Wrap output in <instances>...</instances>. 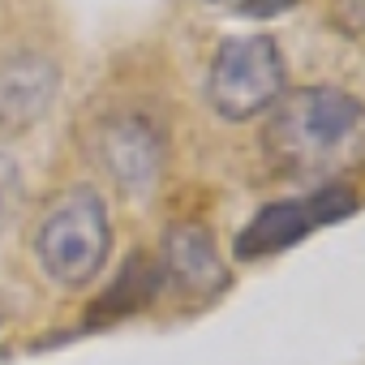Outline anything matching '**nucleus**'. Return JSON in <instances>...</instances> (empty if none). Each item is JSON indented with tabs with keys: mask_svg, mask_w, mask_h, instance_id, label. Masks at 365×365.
<instances>
[{
	"mask_svg": "<svg viewBox=\"0 0 365 365\" xmlns=\"http://www.w3.org/2000/svg\"><path fill=\"white\" fill-rule=\"evenodd\" d=\"M262 150L288 176L335 185L365 168V99L344 86L284 91L267 112Z\"/></svg>",
	"mask_w": 365,
	"mask_h": 365,
	"instance_id": "obj_1",
	"label": "nucleus"
},
{
	"mask_svg": "<svg viewBox=\"0 0 365 365\" xmlns=\"http://www.w3.org/2000/svg\"><path fill=\"white\" fill-rule=\"evenodd\" d=\"M35 258L39 271L56 288H86L112 254V215L108 198L91 185H73L52 198L43 220L35 224Z\"/></svg>",
	"mask_w": 365,
	"mask_h": 365,
	"instance_id": "obj_2",
	"label": "nucleus"
},
{
	"mask_svg": "<svg viewBox=\"0 0 365 365\" xmlns=\"http://www.w3.org/2000/svg\"><path fill=\"white\" fill-rule=\"evenodd\" d=\"M288 91V65L271 35H228L207 73V99L224 120H254Z\"/></svg>",
	"mask_w": 365,
	"mask_h": 365,
	"instance_id": "obj_3",
	"label": "nucleus"
},
{
	"mask_svg": "<svg viewBox=\"0 0 365 365\" xmlns=\"http://www.w3.org/2000/svg\"><path fill=\"white\" fill-rule=\"evenodd\" d=\"M361 207L356 190L348 180H335V185H318L314 194L305 198H284V202H267L250 215V224L237 232L232 241V254L237 262H258V258H275V254H288L292 245L309 241L318 228L327 224H339V220H352Z\"/></svg>",
	"mask_w": 365,
	"mask_h": 365,
	"instance_id": "obj_4",
	"label": "nucleus"
},
{
	"mask_svg": "<svg viewBox=\"0 0 365 365\" xmlns=\"http://www.w3.org/2000/svg\"><path fill=\"white\" fill-rule=\"evenodd\" d=\"M82 150L86 159L125 194H146L155 185V176L163 172L168 159V133L159 120L146 112H108L91 129H82Z\"/></svg>",
	"mask_w": 365,
	"mask_h": 365,
	"instance_id": "obj_5",
	"label": "nucleus"
},
{
	"mask_svg": "<svg viewBox=\"0 0 365 365\" xmlns=\"http://www.w3.org/2000/svg\"><path fill=\"white\" fill-rule=\"evenodd\" d=\"M159 271H163V284L172 279L185 297L194 301H211L220 292H228L232 284V271L224 267L220 258V245H215V232L198 220H176L163 228L159 237Z\"/></svg>",
	"mask_w": 365,
	"mask_h": 365,
	"instance_id": "obj_6",
	"label": "nucleus"
},
{
	"mask_svg": "<svg viewBox=\"0 0 365 365\" xmlns=\"http://www.w3.org/2000/svg\"><path fill=\"white\" fill-rule=\"evenodd\" d=\"M61 91V69L39 56V52H22L0 65V129L5 133H26L31 125H39L52 108Z\"/></svg>",
	"mask_w": 365,
	"mask_h": 365,
	"instance_id": "obj_7",
	"label": "nucleus"
},
{
	"mask_svg": "<svg viewBox=\"0 0 365 365\" xmlns=\"http://www.w3.org/2000/svg\"><path fill=\"white\" fill-rule=\"evenodd\" d=\"M159 288H163V271H159V262H155L150 254H129L125 267L116 271V279L108 284V292L95 301L86 327H95V322L108 327V322H116V318H129V314L146 309V305L159 297Z\"/></svg>",
	"mask_w": 365,
	"mask_h": 365,
	"instance_id": "obj_8",
	"label": "nucleus"
},
{
	"mask_svg": "<svg viewBox=\"0 0 365 365\" xmlns=\"http://www.w3.org/2000/svg\"><path fill=\"white\" fill-rule=\"evenodd\" d=\"M22 202H26V180H22V168H18V159H14V155L0 150V228H9V224L18 220Z\"/></svg>",
	"mask_w": 365,
	"mask_h": 365,
	"instance_id": "obj_9",
	"label": "nucleus"
},
{
	"mask_svg": "<svg viewBox=\"0 0 365 365\" xmlns=\"http://www.w3.org/2000/svg\"><path fill=\"white\" fill-rule=\"evenodd\" d=\"M224 5H232L241 18H254V22H267V18H279L288 14L297 0H224Z\"/></svg>",
	"mask_w": 365,
	"mask_h": 365,
	"instance_id": "obj_10",
	"label": "nucleus"
},
{
	"mask_svg": "<svg viewBox=\"0 0 365 365\" xmlns=\"http://www.w3.org/2000/svg\"><path fill=\"white\" fill-rule=\"evenodd\" d=\"M335 26L352 39H365V0H335Z\"/></svg>",
	"mask_w": 365,
	"mask_h": 365,
	"instance_id": "obj_11",
	"label": "nucleus"
}]
</instances>
